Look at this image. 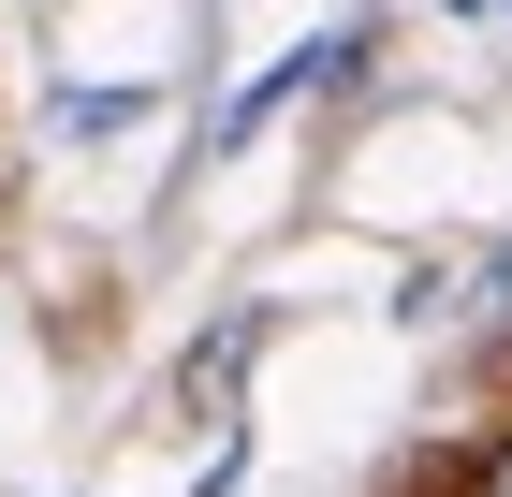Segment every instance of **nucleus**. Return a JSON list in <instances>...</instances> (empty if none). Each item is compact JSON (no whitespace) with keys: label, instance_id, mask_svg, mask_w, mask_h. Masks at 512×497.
I'll return each mask as SVG.
<instances>
[{"label":"nucleus","instance_id":"obj_1","mask_svg":"<svg viewBox=\"0 0 512 497\" xmlns=\"http://www.w3.org/2000/svg\"><path fill=\"white\" fill-rule=\"evenodd\" d=\"M366 59H381V15H337V30H308V44H278L264 74H249L235 103H220V147H249L264 117H293V103H322V88H352Z\"/></svg>","mask_w":512,"mask_h":497},{"label":"nucleus","instance_id":"obj_2","mask_svg":"<svg viewBox=\"0 0 512 497\" xmlns=\"http://www.w3.org/2000/svg\"><path fill=\"white\" fill-rule=\"evenodd\" d=\"M132 117H147V88H59L44 132H59V147H103V132H132Z\"/></svg>","mask_w":512,"mask_h":497},{"label":"nucleus","instance_id":"obj_3","mask_svg":"<svg viewBox=\"0 0 512 497\" xmlns=\"http://www.w3.org/2000/svg\"><path fill=\"white\" fill-rule=\"evenodd\" d=\"M469 497H512V439H498V454H483V468H469Z\"/></svg>","mask_w":512,"mask_h":497},{"label":"nucleus","instance_id":"obj_4","mask_svg":"<svg viewBox=\"0 0 512 497\" xmlns=\"http://www.w3.org/2000/svg\"><path fill=\"white\" fill-rule=\"evenodd\" d=\"M454 15H469V30H512V0H454Z\"/></svg>","mask_w":512,"mask_h":497}]
</instances>
